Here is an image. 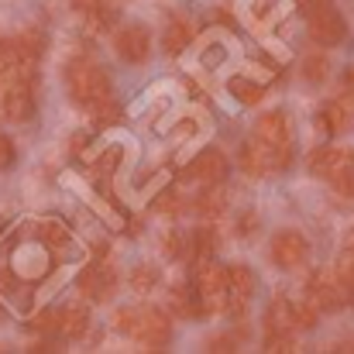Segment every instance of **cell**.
I'll return each mask as SVG.
<instances>
[{"mask_svg":"<svg viewBox=\"0 0 354 354\" xmlns=\"http://www.w3.org/2000/svg\"><path fill=\"white\" fill-rule=\"evenodd\" d=\"M66 90H69V100L83 111H90L97 100L111 97V76L107 69H100L97 62L90 59H76L66 66Z\"/></svg>","mask_w":354,"mask_h":354,"instance_id":"6da1fadb","label":"cell"},{"mask_svg":"<svg viewBox=\"0 0 354 354\" xmlns=\"http://www.w3.org/2000/svg\"><path fill=\"white\" fill-rule=\"evenodd\" d=\"M306 299L324 310V313H334V310H344L354 303V292L344 286V279L334 272V268H313L310 279H306Z\"/></svg>","mask_w":354,"mask_h":354,"instance_id":"7a4b0ae2","label":"cell"},{"mask_svg":"<svg viewBox=\"0 0 354 354\" xmlns=\"http://www.w3.org/2000/svg\"><path fill=\"white\" fill-rule=\"evenodd\" d=\"M193 282H196L203 313H227V299H231L227 296V265H217L214 258H200Z\"/></svg>","mask_w":354,"mask_h":354,"instance_id":"3957f363","label":"cell"},{"mask_svg":"<svg viewBox=\"0 0 354 354\" xmlns=\"http://www.w3.org/2000/svg\"><path fill=\"white\" fill-rule=\"evenodd\" d=\"M131 337H134L138 344L151 348V351H162V348L172 344V324H169V317H165L162 310H155V306H138V320H134Z\"/></svg>","mask_w":354,"mask_h":354,"instance_id":"277c9868","label":"cell"},{"mask_svg":"<svg viewBox=\"0 0 354 354\" xmlns=\"http://www.w3.org/2000/svg\"><path fill=\"white\" fill-rule=\"evenodd\" d=\"M310 172L317 179H330L337 183L348 169H354V151L351 148H337V145H324V148H313L310 158H306Z\"/></svg>","mask_w":354,"mask_h":354,"instance_id":"5b68a950","label":"cell"},{"mask_svg":"<svg viewBox=\"0 0 354 354\" xmlns=\"http://www.w3.org/2000/svg\"><path fill=\"white\" fill-rule=\"evenodd\" d=\"M0 114L10 124H24L35 118V83L31 80H14L10 86L0 90Z\"/></svg>","mask_w":354,"mask_h":354,"instance_id":"8992f818","label":"cell"},{"mask_svg":"<svg viewBox=\"0 0 354 354\" xmlns=\"http://www.w3.org/2000/svg\"><path fill=\"white\" fill-rule=\"evenodd\" d=\"M114 52H118L120 62H127V66L148 62V55H151V31L145 24H124L114 35Z\"/></svg>","mask_w":354,"mask_h":354,"instance_id":"52a82bcc","label":"cell"},{"mask_svg":"<svg viewBox=\"0 0 354 354\" xmlns=\"http://www.w3.org/2000/svg\"><path fill=\"white\" fill-rule=\"evenodd\" d=\"M306 258H310V241L299 234V231H279V234L272 237V261L282 272L303 268Z\"/></svg>","mask_w":354,"mask_h":354,"instance_id":"ba28073f","label":"cell"},{"mask_svg":"<svg viewBox=\"0 0 354 354\" xmlns=\"http://www.w3.org/2000/svg\"><path fill=\"white\" fill-rule=\"evenodd\" d=\"M306 31H310V41L320 45V48H334V45H341V41L348 38V24H344V17H341L337 10H330V7L310 14Z\"/></svg>","mask_w":354,"mask_h":354,"instance_id":"9c48e42d","label":"cell"},{"mask_svg":"<svg viewBox=\"0 0 354 354\" xmlns=\"http://www.w3.org/2000/svg\"><path fill=\"white\" fill-rule=\"evenodd\" d=\"M76 289H80L90 303H107V299L118 292V272L107 268V265H90V268H83Z\"/></svg>","mask_w":354,"mask_h":354,"instance_id":"30bf717a","label":"cell"},{"mask_svg":"<svg viewBox=\"0 0 354 354\" xmlns=\"http://www.w3.org/2000/svg\"><path fill=\"white\" fill-rule=\"evenodd\" d=\"M254 141L265 148H282L292 145V131H289V118L282 111H268L254 120Z\"/></svg>","mask_w":354,"mask_h":354,"instance_id":"8fae6325","label":"cell"},{"mask_svg":"<svg viewBox=\"0 0 354 354\" xmlns=\"http://www.w3.org/2000/svg\"><path fill=\"white\" fill-rule=\"evenodd\" d=\"M189 176H193V179H200L203 186H217V183H224V179L231 176V162H227V155H224V151L207 148V151H200V155H196V162H193Z\"/></svg>","mask_w":354,"mask_h":354,"instance_id":"7c38bea8","label":"cell"},{"mask_svg":"<svg viewBox=\"0 0 354 354\" xmlns=\"http://www.w3.org/2000/svg\"><path fill=\"white\" fill-rule=\"evenodd\" d=\"M254 272L248 268V265H227V310L231 313H244V306H248V299L254 296Z\"/></svg>","mask_w":354,"mask_h":354,"instance_id":"4fadbf2b","label":"cell"},{"mask_svg":"<svg viewBox=\"0 0 354 354\" xmlns=\"http://www.w3.org/2000/svg\"><path fill=\"white\" fill-rule=\"evenodd\" d=\"M90 330V310L83 303H73L66 310H59V337L62 341H83Z\"/></svg>","mask_w":354,"mask_h":354,"instance_id":"5bb4252c","label":"cell"},{"mask_svg":"<svg viewBox=\"0 0 354 354\" xmlns=\"http://www.w3.org/2000/svg\"><path fill=\"white\" fill-rule=\"evenodd\" d=\"M317 131L320 134H341V131H348V124H351V107L344 104V100H330V104H324L320 107V114H317Z\"/></svg>","mask_w":354,"mask_h":354,"instance_id":"9a60e30c","label":"cell"},{"mask_svg":"<svg viewBox=\"0 0 354 354\" xmlns=\"http://www.w3.org/2000/svg\"><path fill=\"white\" fill-rule=\"evenodd\" d=\"M272 330H292L296 334V324H292V299L289 296H275L272 303H268V310H265V334H272Z\"/></svg>","mask_w":354,"mask_h":354,"instance_id":"2e32d148","label":"cell"},{"mask_svg":"<svg viewBox=\"0 0 354 354\" xmlns=\"http://www.w3.org/2000/svg\"><path fill=\"white\" fill-rule=\"evenodd\" d=\"M196 214H203V217H221L224 214V207H227V189H224V183H217V186H207L200 196H196Z\"/></svg>","mask_w":354,"mask_h":354,"instance_id":"e0dca14e","label":"cell"},{"mask_svg":"<svg viewBox=\"0 0 354 354\" xmlns=\"http://www.w3.org/2000/svg\"><path fill=\"white\" fill-rule=\"evenodd\" d=\"M38 241L48 248V251H66L69 248V227L66 224H59V221H45V224H38Z\"/></svg>","mask_w":354,"mask_h":354,"instance_id":"ac0fdd59","label":"cell"},{"mask_svg":"<svg viewBox=\"0 0 354 354\" xmlns=\"http://www.w3.org/2000/svg\"><path fill=\"white\" fill-rule=\"evenodd\" d=\"M14 80H21V59H17V48L10 38V41H0V90L10 86Z\"/></svg>","mask_w":354,"mask_h":354,"instance_id":"d6986e66","label":"cell"},{"mask_svg":"<svg viewBox=\"0 0 354 354\" xmlns=\"http://www.w3.org/2000/svg\"><path fill=\"white\" fill-rule=\"evenodd\" d=\"M231 97L234 100H241L244 107H258L261 100H265V86L261 83H254V80H244V76H237V80H231Z\"/></svg>","mask_w":354,"mask_h":354,"instance_id":"ffe728a7","label":"cell"},{"mask_svg":"<svg viewBox=\"0 0 354 354\" xmlns=\"http://www.w3.org/2000/svg\"><path fill=\"white\" fill-rule=\"evenodd\" d=\"M193 41V28L186 24V21H172L169 28H165V38H162V48L169 52V55H179L186 45Z\"/></svg>","mask_w":354,"mask_h":354,"instance_id":"44dd1931","label":"cell"},{"mask_svg":"<svg viewBox=\"0 0 354 354\" xmlns=\"http://www.w3.org/2000/svg\"><path fill=\"white\" fill-rule=\"evenodd\" d=\"M237 158H241V172H248V176H254V179H258V176H268V162H265V151H261V148H258L254 141H251V145H244Z\"/></svg>","mask_w":354,"mask_h":354,"instance_id":"7402d4cb","label":"cell"},{"mask_svg":"<svg viewBox=\"0 0 354 354\" xmlns=\"http://www.w3.org/2000/svg\"><path fill=\"white\" fill-rule=\"evenodd\" d=\"M172 310L179 317H203L200 296H193V289H186V286H176L172 289Z\"/></svg>","mask_w":354,"mask_h":354,"instance_id":"603a6c76","label":"cell"},{"mask_svg":"<svg viewBox=\"0 0 354 354\" xmlns=\"http://www.w3.org/2000/svg\"><path fill=\"white\" fill-rule=\"evenodd\" d=\"M158 282H162V272H158L155 265H138V268L131 272V289L141 292V296H148L151 289H158Z\"/></svg>","mask_w":354,"mask_h":354,"instance_id":"cb8c5ba5","label":"cell"},{"mask_svg":"<svg viewBox=\"0 0 354 354\" xmlns=\"http://www.w3.org/2000/svg\"><path fill=\"white\" fill-rule=\"evenodd\" d=\"M189 244H193V258H210L221 244V234L214 227H200V231L189 234Z\"/></svg>","mask_w":354,"mask_h":354,"instance_id":"d4e9b609","label":"cell"},{"mask_svg":"<svg viewBox=\"0 0 354 354\" xmlns=\"http://www.w3.org/2000/svg\"><path fill=\"white\" fill-rule=\"evenodd\" d=\"M90 118H93L97 127H111V124L120 120V104L114 97H104V100H97V104L90 107Z\"/></svg>","mask_w":354,"mask_h":354,"instance_id":"484cf974","label":"cell"},{"mask_svg":"<svg viewBox=\"0 0 354 354\" xmlns=\"http://www.w3.org/2000/svg\"><path fill=\"white\" fill-rule=\"evenodd\" d=\"M28 330L38 334V337H52V334H59V310H38V313L31 317Z\"/></svg>","mask_w":354,"mask_h":354,"instance_id":"4316f807","label":"cell"},{"mask_svg":"<svg viewBox=\"0 0 354 354\" xmlns=\"http://www.w3.org/2000/svg\"><path fill=\"white\" fill-rule=\"evenodd\" d=\"M162 248H165V254H169V258H176V261L193 258V244H189V237L179 234V231H169V234L162 237Z\"/></svg>","mask_w":354,"mask_h":354,"instance_id":"83f0119b","label":"cell"},{"mask_svg":"<svg viewBox=\"0 0 354 354\" xmlns=\"http://www.w3.org/2000/svg\"><path fill=\"white\" fill-rule=\"evenodd\" d=\"M327 73H330V62H327L324 52H310V55L303 59V76H306L310 83H324Z\"/></svg>","mask_w":354,"mask_h":354,"instance_id":"f1b7e54d","label":"cell"},{"mask_svg":"<svg viewBox=\"0 0 354 354\" xmlns=\"http://www.w3.org/2000/svg\"><path fill=\"white\" fill-rule=\"evenodd\" d=\"M317 317H320V310L310 299H296L292 303V324H296V330H313L317 327Z\"/></svg>","mask_w":354,"mask_h":354,"instance_id":"f546056e","label":"cell"},{"mask_svg":"<svg viewBox=\"0 0 354 354\" xmlns=\"http://www.w3.org/2000/svg\"><path fill=\"white\" fill-rule=\"evenodd\" d=\"M155 214H158V217H179V214H183V196H179L176 189L158 193V200H155Z\"/></svg>","mask_w":354,"mask_h":354,"instance_id":"4dcf8cb0","label":"cell"},{"mask_svg":"<svg viewBox=\"0 0 354 354\" xmlns=\"http://www.w3.org/2000/svg\"><path fill=\"white\" fill-rule=\"evenodd\" d=\"M86 17H90V24H86V28H90V31L97 35V31H111V28H114V17H118V14H114L111 7L97 3L93 10H86Z\"/></svg>","mask_w":354,"mask_h":354,"instance_id":"1f68e13d","label":"cell"},{"mask_svg":"<svg viewBox=\"0 0 354 354\" xmlns=\"http://www.w3.org/2000/svg\"><path fill=\"white\" fill-rule=\"evenodd\" d=\"M296 348V334L292 330H272L265 334V351H275V354H286Z\"/></svg>","mask_w":354,"mask_h":354,"instance_id":"d6a6232c","label":"cell"},{"mask_svg":"<svg viewBox=\"0 0 354 354\" xmlns=\"http://www.w3.org/2000/svg\"><path fill=\"white\" fill-rule=\"evenodd\" d=\"M334 272H337V275L344 279V286H348V289H351V292H354V248H351V251H344V254L337 258V265H334Z\"/></svg>","mask_w":354,"mask_h":354,"instance_id":"836d02e7","label":"cell"},{"mask_svg":"<svg viewBox=\"0 0 354 354\" xmlns=\"http://www.w3.org/2000/svg\"><path fill=\"white\" fill-rule=\"evenodd\" d=\"M134 320H138V306H124L114 313V327H118L120 334H131L134 330Z\"/></svg>","mask_w":354,"mask_h":354,"instance_id":"e575fe53","label":"cell"},{"mask_svg":"<svg viewBox=\"0 0 354 354\" xmlns=\"http://www.w3.org/2000/svg\"><path fill=\"white\" fill-rule=\"evenodd\" d=\"M14 158H17L14 141H10L7 134H0V172H3V169H10V165H14Z\"/></svg>","mask_w":354,"mask_h":354,"instance_id":"d590c367","label":"cell"},{"mask_svg":"<svg viewBox=\"0 0 354 354\" xmlns=\"http://www.w3.org/2000/svg\"><path fill=\"white\" fill-rule=\"evenodd\" d=\"M17 289V275H14V268L10 265H0V292L7 296V292H14Z\"/></svg>","mask_w":354,"mask_h":354,"instance_id":"8d00e7d4","label":"cell"},{"mask_svg":"<svg viewBox=\"0 0 354 354\" xmlns=\"http://www.w3.org/2000/svg\"><path fill=\"white\" fill-rule=\"evenodd\" d=\"M334 186H337V193H344V196H351V200H354V169H348V172H344Z\"/></svg>","mask_w":354,"mask_h":354,"instance_id":"74e56055","label":"cell"},{"mask_svg":"<svg viewBox=\"0 0 354 354\" xmlns=\"http://www.w3.org/2000/svg\"><path fill=\"white\" fill-rule=\"evenodd\" d=\"M299 3V10L310 17V14H317V10H324V7H330V0H296Z\"/></svg>","mask_w":354,"mask_h":354,"instance_id":"f35d334b","label":"cell"},{"mask_svg":"<svg viewBox=\"0 0 354 354\" xmlns=\"http://www.w3.org/2000/svg\"><path fill=\"white\" fill-rule=\"evenodd\" d=\"M254 227H258V217H254V214L248 210V214H244V217L237 221V234H251Z\"/></svg>","mask_w":354,"mask_h":354,"instance_id":"ab89813d","label":"cell"},{"mask_svg":"<svg viewBox=\"0 0 354 354\" xmlns=\"http://www.w3.org/2000/svg\"><path fill=\"white\" fill-rule=\"evenodd\" d=\"M210 351H234V337H214Z\"/></svg>","mask_w":354,"mask_h":354,"instance_id":"60d3db41","label":"cell"},{"mask_svg":"<svg viewBox=\"0 0 354 354\" xmlns=\"http://www.w3.org/2000/svg\"><path fill=\"white\" fill-rule=\"evenodd\" d=\"M97 3H104V0H73V7H76V10H83V14H86V10H93Z\"/></svg>","mask_w":354,"mask_h":354,"instance_id":"b9f144b4","label":"cell"},{"mask_svg":"<svg viewBox=\"0 0 354 354\" xmlns=\"http://www.w3.org/2000/svg\"><path fill=\"white\" fill-rule=\"evenodd\" d=\"M3 317H7V313H3V306H0V324H3Z\"/></svg>","mask_w":354,"mask_h":354,"instance_id":"7bdbcfd3","label":"cell"},{"mask_svg":"<svg viewBox=\"0 0 354 354\" xmlns=\"http://www.w3.org/2000/svg\"><path fill=\"white\" fill-rule=\"evenodd\" d=\"M351 248H354V241H351Z\"/></svg>","mask_w":354,"mask_h":354,"instance_id":"ee69618b","label":"cell"}]
</instances>
